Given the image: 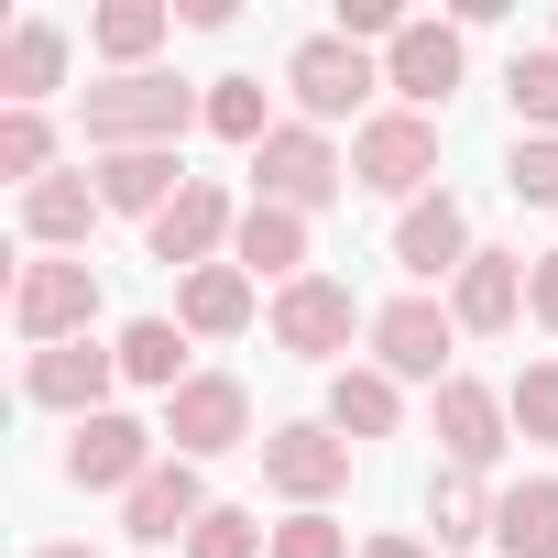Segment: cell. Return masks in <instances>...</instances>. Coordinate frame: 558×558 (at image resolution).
<instances>
[{"instance_id":"cell-12","label":"cell","mask_w":558,"mask_h":558,"mask_svg":"<svg viewBox=\"0 0 558 558\" xmlns=\"http://www.w3.org/2000/svg\"><path fill=\"white\" fill-rule=\"evenodd\" d=\"M88 186H99V208H121V219H143V230H154L197 175L175 165V143H154V154H99V175H88Z\"/></svg>"},{"instance_id":"cell-30","label":"cell","mask_w":558,"mask_h":558,"mask_svg":"<svg viewBox=\"0 0 558 558\" xmlns=\"http://www.w3.org/2000/svg\"><path fill=\"white\" fill-rule=\"evenodd\" d=\"M45 165H56L45 110H0V175H12V186H45Z\"/></svg>"},{"instance_id":"cell-4","label":"cell","mask_w":558,"mask_h":558,"mask_svg":"<svg viewBox=\"0 0 558 558\" xmlns=\"http://www.w3.org/2000/svg\"><path fill=\"white\" fill-rule=\"evenodd\" d=\"M427 175H438V121H427V110H373L362 143H351V186H373V197H416Z\"/></svg>"},{"instance_id":"cell-25","label":"cell","mask_w":558,"mask_h":558,"mask_svg":"<svg viewBox=\"0 0 558 558\" xmlns=\"http://www.w3.org/2000/svg\"><path fill=\"white\" fill-rule=\"evenodd\" d=\"M165 23H175V12H165V0H110V12L88 23V45H99V56H110L121 77H143V56L165 45Z\"/></svg>"},{"instance_id":"cell-8","label":"cell","mask_w":558,"mask_h":558,"mask_svg":"<svg viewBox=\"0 0 558 558\" xmlns=\"http://www.w3.org/2000/svg\"><path fill=\"white\" fill-rule=\"evenodd\" d=\"M263 482L286 493L296 514H318V504L351 482V438H340V427H274V438H263Z\"/></svg>"},{"instance_id":"cell-31","label":"cell","mask_w":558,"mask_h":558,"mask_svg":"<svg viewBox=\"0 0 558 558\" xmlns=\"http://www.w3.org/2000/svg\"><path fill=\"white\" fill-rule=\"evenodd\" d=\"M504 405H514V427H525V438H536V449H558V362H525V373H514V395H504Z\"/></svg>"},{"instance_id":"cell-26","label":"cell","mask_w":558,"mask_h":558,"mask_svg":"<svg viewBox=\"0 0 558 558\" xmlns=\"http://www.w3.org/2000/svg\"><path fill=\"white\" fill-rule=\"evenodd\" d=\"M121 384L175 395V384H186V329H175V318H132V329H121Z\"/></svg>"},{"instance_id":"cell-14","label":"cell","mask_w":558,"mask_h":558,"mask_svg":"<svg viewBox=\"0 0 558 558\" xmlns=\"http://www.w3.org/2000/svg\"><path fill=\"white\" fill-rule=\"evenodd\" d=\"M143 471H154V427H132V416H88L77 449H66V482H77V493H121V504H132Z\"/></svg>"},{"instance_id":"cell-32","label":"cell","mask_w":558,"mask_h":558,"mask_svg":"<svg viewBox=\"0 0 558 558\" xmlns=\"http://www.w3.org/2000/svg\"><path fill=\"white\" fill-rule=\"evenodd\" d=\"M263 547H274V536H263L241 504H208V525L186 536V558H263Z\"/></svg>"},{"instance_id":"cell-6","label":"cell","mask_w":558,"mask_h":558,"mask_svg":"<svg viewBox=\"0 0 558 558\" xmlns=\"http://www.w3.org/2000/svg\"><path fill=\"white\" fill-rule=\"evenodd\" d=\"M165 438H175V460H219V449L252 438V395H241L230 373H186V384L165 395Z\"/></svg>"},{"instance_id":"cell-2","label":"cell","mask_w":558,"mask_h":558,"mask_svg":"<svg viewBox=\"0 0 558 558\" xmlns=\"http://www.w3.org/2000/svg\"><path fill=\"white\" fill-rule=\"evenodd\" d=\"M12 318H23V340H34V351H66V340H88V318H99V274H88L77 252H45V263H23Z\"/></svg>"},{"instance_id":"cell-24","label":"cell","mask_w":558,"mask_h":558,"mask_svg":"<svg viewBox=\"0 0 558 558\" xmlns=\"http://www.w3.org/2000/svg\"><path fill=\"white\" fill-rule=\"evenodd\" d=\"M395 416H405V395H395V373H340L329 384V427L362 449V438H395Z\"/></svg>"},{"instance_id":"cell-19","label":"cell","mask_w":558,"mask_h":558,"mask_svg":"<svg viewBox=\"0 0 558 558\" xmlns=\"http://www.w3.org/2000/svg\"><path fill=\"white\" fill-rule=\"evenodd\" d=\"M175 329H186V340H241V329H252V274H241V263H197L186 296H175Z\"/></svg>"},{"instance_id":"cell-3","label":"cell","mask_w":558,"mask_h":558,"mask_svg":"<svg viewBox=\"0 0 558 558\" xmlns=\"http://www.w3.org/2000/svg\"><path fill=\"white\" fill-rule=\"evenodd\" d=\"M286 88H296V110H307V121L329 132V121H351V110H362V99L384 88V66H373V56H362L351 34H307V45L286 56Z\"/></svg>"},{"instance_id":"cell-28","label":"cell","mask_w":558,"mask_h":558,"mask_svg":"<svg viewBox=\"0 0 558 558\" xmlns=\"http://www.w3.org/2000/svg\"><path fill=\"white\" fill-rule=\"evenodd\" d=\"M504 99H514L525 143H558V56H514L504 66Z\"/></svg>"},{"instance_id":"cell-33","label":"cell","mask_w":558,"mask_h":558,"mask_svg":"<svg viewBox=\"0 0 558 558\" xmlns=\"http://www.w3.org/2000/svg\"><path fill=\"white\" fill-rule=\"evenodd\" d=\"M504 186H514L525 208H558V143H514V165H504Z\"/></svg>"},{"instance_id":"cell-15","label":"cell","mask_w":558,"mask_h":558,"mask_svg":"<svg viewBox=\"0 0 558 558\" xmlns=\"http://www.w3.org/2000/svg\"><path fill=\"white\" fill-rule=\"evenodd\" d=\"M395 263L416 274V286H438V274H471V208L460 197H416L395 219Z\"/></svg>"},{"instance_id":"cell-22","label":"cell","mask_w":558,"mask_h":558,"mask_svg":"<svg viewBox=\"0 0 558 558\" xmlns=\"http://www.w3.org/2000/svg\"><path fill=\"white\" fill-rule=\"evenodd\" d=\"M493 547L504 558H558V482H514L493 504Z\"/></svg>"},{"instance_id":"cell-23","label":"cell","mask_w":558,"mask_h":558,"mask_svg":"<svg viewBox=\"0 0 558 558\" xmlns=\"http://www.w3.org/2000/svg\"><path fill=\"white\" fill-rule=\"evenodd\" d=\"M56 77H66V34L56 23H12V45H0V88H12V110H34Z\"/></svg>"},{"instance_id":"cell-20","label":"cell","mask_w":558,"mask_h":558,"mask_svg":"<svg viewBox=\"0 0 558 558\" xmlns=\"http://www.w3.org/2000/svg\"><path fill=\"white\" fill-rule=\"evenodd\" d=\"M23 230H34L45 252H77V241L99 230V186H88V175H45V186H23Z\"/></svg>"},{"instance_id":"cell-11","label":"cell","mask_w":558,"mask_h":558,"mask_svg":"<svg viewBox=\"0 0 558 558\" xmlns=\"http://www.w3.org/2000/svg\"><path fill=\"white\" fill-rule=\"evenodd\" d=\"M384 88H395L405 110H438V99L460 88V23H405V34L384 45Z\"/></svg>"},{"instance_id":"cell-27","label":"cell","mask_w":558,"mask_h":558,"mask_svg":"<svg viewBox=\"0 0 558 558\" xmlns=\"http://www.w3.org/2000/svg\"><path fill=\"white\" fill-rule=\"evenodd\" d=\"M427 514H438V547H471V536H493L482 471H438V482H427Z\"/></svg>"},{"instance_id":"cell-5","label":"cell","mask_w":558,"mask_h":558,"mask_svg":"<svg viewBox=\"0 0 558 558\" xmlns=\"http://www.w3.org/2000/svg\"><path fill=\"white\" fill-rule=\"evenodd\" d=\"M252 175H263V197H274V208H296V219H307V208H329V197L351 186V165L329 154V132H318V121H274V143L252 154Z\"/></svg>"},{"instance_id":"cell-21","label":"cell","mask_w":558,"mask_h":558,"mask_svg":"<svg viewBox=\"0 0 558 558\" xmlns=\"http://www.w3.org/2000/svg\"><path fill=\"white\" fill-rule=\"evenodd\" d=\"M230 252H241V274H274V286H296V263H307V219H296V208H274V197H252Z\"/></svg>"},{"instance_id":"cell-29","label":"cell","mask_w":558,"mask_h":558,"mask_svg":"<svg viewBox=\"0 0 558 558\" xmlns=\"http://www.w3.org/2000/svg\"><path fill=\"white\" fill-rule=\"evenodd\" d=\"M208 132L219 143H274V121H263V77H208Z\"/></svg>"},{"instance_id":"cell-9","label":"cell","mask_w":558,"mask_h":558,"mask_svg":"<svg viewBox=\"0 0 558 558\" xmlns=\"http://www.w3.org/2000/svg\"><path fill=\"white\" fill-rule=\"evenodd\" d=\"M504 427H514V405L493 384H471V373L438 384V449H449V471H493L504 460Z\"/></svg>"},{"instance_id":"cell-7","label":"cell","mask_w":558,"mask_h":558,"mask_svg":"<svg viewBox=\"0 0 558 558\" xmlns=\"http://www.w3.org/2000/svg\"><path fill=\"white\" fill-rule=\"evenodd\" d=\"M449 340H460V318H449V307L395 296V307L373 318V373H395V384H449Z\"/></svg>"},{"instance_id":"cell-38","label":"cell","mask_w":558,"mask_h":558,"mask_svg":"<svg viewBox=\"0 0 558 558\" xmlns=\"http://www.w3.org/2000/svg\"><path fill=\"white\" fill-rule=\"evenodd\" d=\"M34 558H99V547H34Z\"/></svg>"},{"instance_id":"cell-36","label":"cell","mask_w":558,"mask_h":558,"mask_svg":"<svg viewBox=\"0 0 558 558\" xmlns=\"http://www.w3.org/2000/svg\"><path fill=\"white\" fill-rule=\"evenodd\" d=\"M525 307H536V329L558 340V252H536V263H525Z\"/></svg>"},{"instance_id":"cell-17","label":"cell","mask_w":558,"mask_h":558,"mask_svg":"<svg viewBox=\"0 0 558 558\" xmlns=\"http://www.w3.org/2000/svg\"><path fill=\"white\" fill-rule=\"evenodd\" d=\"M121 514H132V536H143V547H175V536H197V525H208L197 460H154V471L132 482V504H121Z\"/></svg>"},{"instance_id":"cell-35","label":"cell","mask_w":558,"mask_h":558,"mask_svg":"<svg viewBox=\"0 0 558 558\" xmlns=\"http://www.w3.org/2000/svg\"><path fill=\"white\" fill-rule=\"evenodd\" d=\"M340 34H351V45H395L405 12H395V0H340Z\"/></svg>"},{"instance_id":"cell-16","label":"cell","mask_w":558,"mask_h":558,"mask_svg":"<svg viewBox=\"0 0 558 558\" xmlns=\"http://www.w3.org/2000/svg\"><path fill=\"white\" fill-rule=\"evenodd\" d=\"M219 241H241V208H230V186H219V175H197V186L154 219V263H186V274H197Z\"/></svg>"},{"instance_id":"cell-10","label":"cell","mask_w":558,"mask_h":558,"mask_svg":"<svg viewBox=\"0 0 558 558\" xmlns=\"http://www.w3.org/2000/svg\"><path fill=\"white\" fill-rule=\"evenodd\" d=\"M351 329H362V307H351V286H329V274H296V286L274 296V340L296 362H329Z\"/></svg>"},{"instance_id":"cell-13","label":"cell","mask_w":558,"mask_h":558,"mask_svg":"<svg viewBox=\"0 0 558 558\" xmlns=\"http://www.w3.org/2000/svg\"><path fill=\"white\" fill-rule=\"evenodd\" d=\"M110 384H121V351H88V340H66V351H34V362H23V395H34V405H66L77 427H88V416H110V405H99Z\"/></svg>"},{"instance_id":"cell-1","label":"cell","mask_w":558,"mask_h":558,"mask_svg":"<svg viewBox=\"0 0 558 558\" xmlns=\"http://www.w3.org/2000/svg\"><path fill=\"white\" fill-rule=\"evenodd\" d=\"M88 143L99 154H154V143H186V121H208V99L186 88V77H165V66H143V77H110V88H88Z\"/></svg>"},{"instance_id":"cell-18","label":"cell","mask_w":558,"mask_h":558,"mask_svg":"<svg viewBox=\"0 0 558 558\" xmlns=\"http://www.w3.org/2000/svg\"><path fill=\"white\" fill-rule=\"evenodd\" d=\"M514 307H525V252H471L449 318H460L471 340H504V329H514Z\"/></svg>"},{"instance_id":"cell-37","label":"cell","mask_w":558,"mask_h":558,"mask_svg":"<svg viewBox=\"0 0 558 558\" xmlns=\"http://www.w3.org/2000/svg\"><path fill=\"white\" fill-rule=\"evenodd\" d=\"M362 558H427V547H416V536H373Z\"/></svg>"},{"instance_id":"cell-34","label":"cell","mask_w":558,"mask_h":558,"mask_svg":"<svg viewBox=\"0 0 558 558\" xmlns=\"http://www.w3.org/2000/svg\"><path fill=\"white\" fill-rule=\"evenodd\" d=\"M274 558H351V536L329 514H286V525H274Z\"/></svg>"}]
</instances>
